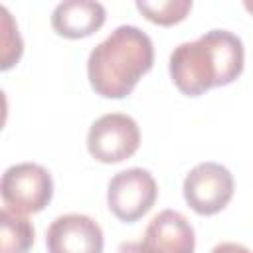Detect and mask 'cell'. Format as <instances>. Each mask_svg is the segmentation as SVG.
Listing matches in <instances>:
<instances>
[{
  "label": "cell",
  "instance_id": "cell-1",
  "mask_svg": "<svg viewBox=\"0 0 253 253\" xmlns=\"http://www.w3.org/2000/svg\"><path fill=\"white\" fill-rule=\"evenodd\" d=\"M245 63L239 36L229 30H210L194 42H184L170 53L168 71L182 95L200 97L211 87L233 83Z\"/></svg>",
  "mask_w": 253,
  "mask_h": 253
},
{
  "label": "cell",
  "instance_id": "cell-2",
  "mask_svg": "<svg viewBox=\"0 0 253 253\" xmlns=\"http://www.w3.org/2000/svg\"><path fill=\"white\" fill-rule=\"evenodd\" d=\"M154 45L148 34L136 26L115 28L87 59L91 89L105 99H123L152 69Z\"/></svg>",
  "mask_w": 253,
  "mask_h": 253
},
{
  "label": "cell",
  "instance_id": "cell-3",
  "mask_svg": "<svg viewBox=\"0 0 253 253\" xmlns=\"http://www.w3.org/2000/svg\"><path fill=\"white\" fill-rule=\"evenodd\" d=\"M4 208L18 213H38L53 198L51 174L34 162H20L4 170L0 180Z\"/></svg>",
  "mask_w": 253,
  "mask_h": 253
},
{
  "label": "cell",
  "instance_id": "cell-4",
  "mask_svg": "<svg viewBox=\"0 0 253 253\" xmlns=\"http://www.w3.org/2000/svg\"><path fill=\"white\" fill-rule=\"evenodd\" d=\"M158 198V184L144 168L117 172L107 186L109 211L125 223H134L146 215Z\"/></svg>",
  "mask_w": 253,
  "mask_h": 253
},
{
  "label": "cell",
  "instance_id": "cell-5",
  "mask_svg": "<svg viewBox=\"0 0 253 253\" xmlns=\"http://www.w3.org/2000/svg\"><path fill=\"white\" fill-rule=\"evenodd\" d=\"M140 146V128L125 113H107L91 123L87 132L89 154L103 164H117L130 158Z\"/></svg>",
  "mask_w": 253,
  "mask_h": 253
},
{
  "label": "cell",
  "instance_id": "cell-6",
  "mask_svg": "<svg viewBox=\"0 0 253 253\" xmlns=\"http://www.w3.org/2000/svg\"><path fill=\"white\" fill-rule=\"evenodd\" d=\"M233 174L219 162H200L184 178V200L200 215L219 213L233 198Z\"/></svg>",
  "mask_w": 253,
  "mask_h": 253
},
{
  "label": "cell",
  "instance_id": "cell-7",
  "mask_svg": "<svg viewBox=\"0 0 253 253\" xmlns=\"http://www.w3.org/2000/svg\"><path fill=\"white\" fill-rule=\"evenodd\" d=\"M103 229L85 213L55 217L45 231L47 253H103Z\"/></svg>",
  "mask_w": 253,
  "mask_h": 253
},
{
  "label": "cell",
  "instance_id": "cell-8",
  "mask_svg": "<svg viewBox=\"0 0 253 253\" xmlns=\"http://www.w3.org/2000/svg\"><path fill=\"white\" fill-rule=\"evenodd\" d=\"M140 243L146 253H194L196 233L184 213L162 210L146 225Z\"/></svg>",
  "mask_w": 253,
  "mask_h": 253
},
{
  "label": "cell",
  "instance_id": "cell-9",
  "mask_svg": "<svg viewBox=\"0 0 253 253\" xmlns=\"http://www.w3.org/2000/svg\"><path fill=\"white\" fill-rule=\"evenodd\" d=\"M107 20V10L101 2L91 0H65L51 12V28L57 36L79 40L95 34Z\"/></svg>",
  "mask_w": 253,
  "mask_h": 253
},
{
  "label": "cell",
  "instance_id": "cell-10",
  "mask_svg": "<svg viewBox=\"0 0 253 253\" xmlns=\"http://www.w3.org/2000/svg\"><path fill=\"white\" fill-rule=\"evenodd\" d=\"M0 231H2L0 233L2 235V253H28L34 245L36 229L24 213L2 208Z\"/></svg>",
  "mask_w": 253,
  "mask_h": 253
},
{
  "label": "cell",
  "instance_id": "cell-11",
  "mask_svg": "<svg viewBox=\"0 0 253 253\" xmlns=\"http://www.w3.org/2000/svg\"><path fill=\"white\" fill-rule=\"evenodd\" d=\"M136 10L152 24L174 26L180 24L192 10V0H164V2H146L138 0Z\"/></svg>",
  "mask_w": 253,
  "mask_h": 253
},
{
  "label": "cell",
  "instance_id": "cell-12",
  "mask_svg": "<svg viewBox=\"0 0 253 253\" xmlns=\"http://www.w3.org/2000/svg\"><path fill=\"white\" fill-rule=\"evenodd\" d=\"M0 12H2V65L0 67H2V71H6L14 63L20 61L24 43L18 34V26H16L12 14L8 12V8L2 6Z\"/></svg>",
  "mask_w": 253,
  "mask_h": 253
},
{
  "label": "cell",
  "instance_id": "cell-13",
  "mask_svg": "<svg viewBox=\"0 0 253 253\" xmlns=\"http://www.w3.org/2000/svg\"><path fill=\"white\" fill-rule=\"evenodd\" d=\"M210 253H253V251H251V249H247V247H245V245H241V243L225 241V243L215 245Z\"/></svg>",
  "mask_w": 253,
  "mask_h": 253
},
{
  "label": "cell",
  "instance_id": "cell-14",
  "mask_svg": "<svg viewBox=\"0 0 253 253\" xmlns=\"http://www.w3.org/2000/svg\"><path fill=\"white\" fill-rule=\"evenodd\" d=\"M117 253H146V251H144L140 241H125V243L119 245Z\"/></svg>",
  "mask_w": 253,
  "mask_h": 253
},
{
  "label": "cell",
  "instance_id": "cell-15",
  "mask_svg": "<svg viewBox=\"0 0 253 253\" xmlns=\"http://www.w3.org/2000/svg\"><path fill=\"white\" fill-rule=\"evenodd\" d=\"M243 6H245V10H247L249 14H253V0H245Z\"/></svg>",
  "mask_w": 253,
  "mask_h": 253
}]
</instances>
